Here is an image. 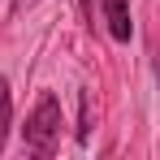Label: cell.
Segmentation results:
<instances>
[{"label":"cell","instance_id":"4","mask_svg":"<svg viewBox=\"0 0 160 160\" xmlns=\"http://www.w3.org/2000/svg\"><path fill=\"white\" fill-rule=\"evenodd\" d=\"M91 138V95L82 91V126H78V143H87Z\"/></svg>","mask_w":160,"mask_h":160},{"label":"cell","instance_id":"2","mask_svg":"<svg viewBox=\"0 0 160 160\" xmlns=\"http://www.w3.org/2000/svg\"><path fill=\"white\" fill-rule=\"evenodd\" d=\"M100 9H104L108 35H112L117 43H130V35H134V22H130V4H126V0H100Z\"/></svg>","mask_w":160,"mask_h":160},{"label":"cell","instance_id":"3","mask_svg":"<svg viewBox=\"0 0 160 160\" xmlns=\"http://www.w3.org/2000/svg\"><path fill=\"white\" fill-rule=\"evenodd\" d=\"M9 126H13V95H9V78H0V152H4Z\"/></svg>","mask_w":160,"mask_h":160},{"label":"cell","instance_id":"1","mask_svg":"<svg viewBox=\"0 0 160 160\" xmlns=\"http://www.w3.org/2000/svg\"><path fill=\"white\" fill-rule=\"evenodd\" d=\"M61 126H65V117H61V100H56L52 91H43L39 104L30 108L26 126H22L26 152H35V156H56V147H61Z\"/></svg>","mask_w":160,"mask_h":160}]
</instances>
